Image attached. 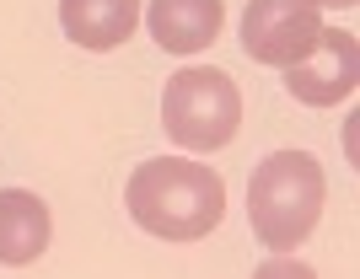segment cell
<instances>
[{
  "label": "cell",
  "instance_id": "6da1fadb",
  "mask_svg": "<svg viewBox=\"0 0 360 279\" xmlns=\"http://www.w3.org/2000/svg\"><path fill=\"white\" fill-rule=\"evenodd\" d=\"M124 205L140 231L162 236V242H205L226 215V177L205 162L156 156L129 172Z\"/></svg>",
  "mask_w": 360,
  "mask_h": 279
},
{
  "label": "cell",
  "instance_id": "5b68a950",
  "mask_svg": "<svg viewBox=\"0 0 360 279\" xmlns=\"http://www.w3.org/2000/svg\"><path fill=\"white\" fill-rule=\"evenodd\" d=\"M355 86H360V44H355V32L323 22L317 48L301 59V65L285 70V91L296 103H307V108H339V103L355 97Z\"/></svg>",
  "mask_w": 360,
  "mask_h": 279
},
{
  "label": "cell",
  "instance_id": "7a4b0ae2",
  "mask_svg": "<svg viewBox=\"0 0 360 279\" xmlns=\"http://www.w3.org/2000/svg\"><path fill=\"white\" fill-rule=\"evenodd\" d=\"M323 199H328V183H323V167H317L312 150H274L253 167L248 177V221L253 236L274 252L301 247L307 236L323 221Z\"/></svg>",
  "mask_w": 360,
  "mask_h": 279
},
{
  "label": "cell",
  "instance_id": "8992f818",
  "mask_svg": "<svg viewBox=\"0 0 360 279\" xmlns=\"http://www.w3.org/2000/svg\"><path fill=\"white\" fill-rule=\"evenodd\" d=\"M150 38L167 54H199L226 27V0H150L146 6Z\"/></svg>",
  "mask_w": 360,
  "mask_h": 279
},
{
  "label": "cell",
  "instance_id": "ba28073f",
  "mask_svg": "<svg viewBox=\"0 0 360 279\" xmlns=\"http://www.w3.org/2000/svg\"><path fill=\"white\" fill-rule=\"evenodd\" d=\"M60 27L70 44L108 54L135 38L140 27V0H60Z\"/></svg>",
  "mask_w": 360,
  "mask_h": 279
},
{
  "label": "cell",
  "instance_id": "3957f363",
  "mask_svg": "<svg viewBox=\"0 0 360 279\" xmlns=\"http://www.w3.org/2000/svg\"><path fill=\"white\" fill-rule=\"evenodd\" d=\"M162 124L172 145L183 150H226L242 129V91L237 81L215 65H188V70L167 75L162 91Z\"/></svg>",
  "mask_w": 360,
  "mask_h": 279
},
{
  "label": "cell",
  "instance_id": "52a82bcc",
  "mask_svg": "<svg viewBox=\"0 0 360 279\" xmlns=\"http://www.w3.org/2000/svg\"><path fill=\"white\" fill-rule=\"evenodd\" d=\"M54 215L32 188H0V264L27 268L49 252Z\"/></svg>",
  "mask_w": 360,
  "mask_h": 279
},
{
  "label": "cell",
  "instance_id": "277c9868",
  "mask_svg": "<svg viewBox=\"0 0 360 279\" xmlns=\"http://www.w3.org/2000/svg\"><path fill=\"white\" fill-rule=\"evenodd\" d=\"M317 38H323L317 0H248V11H242V54L269 70L301 65L317 48Z\"/></svg>",
  "mask_w": 360,
  "mask_h": 279
},
{
  "label": "cell",
  "instance_id": "9c48e42d",
  "mask_svg": "<svg viewBox=\"0 0 360 279\" xmlns=\"http://www.w3.org/2000/svg\"><path fill=\"white\" fill-rule=\"evenodd\" d=\"M317 6H328V11H355L360 0H317Z\"/></svg>",
  "mask_w": 360,
  "mask_h": 279
}]
</instances>
